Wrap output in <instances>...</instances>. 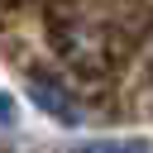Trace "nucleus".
I'll return each instance as SVG.
<instances>
[{
	"mask_svg": "<svg viewBox=\"0 0 153 153\" xmlns=\"http://www.w3.org/2000/svg\"><path fill=\"white\" fill-rule=\"evenodd\" d=\"M72 153H153V139H86V143H76Z\"/></svg>",
	"mask_w": 153,
	"mask_h": 153,
	"instance_id": "f03ea898",
	"label": "nucleus"
},
{
	"mask_svg": "<svg viewBox=\"0 0 153 153\" xmlns=\"http://www.w3.org/2000/svg\"><path fill=\"white\" fill-rule=\"evenodd\" d=\"M14 124H19V100L0 86V129H14Z\"/></svg>",
	"mask_w": 153,
	"mask_h": 153,
	"instance_id": "7ed1b4c3",
	"label": "nucleus"
},
{
	"mask_svg": "<svg viewBox=\"0 0 153 153\" xmlns=\"http://www.w3.org/2000/svg\"><path fill=\"white\" fill-rule=\"evenodd\" d=\"M29 96H33V105H38L43 115H53L57 124H81V105H76V100L53 81V76H33Z\"/></svg>",
	"mask_w": 153,
	"mask_h": 153,
	"instance_id": "f257e3e1",
	"label": "nucleus"
}]
</instances>
